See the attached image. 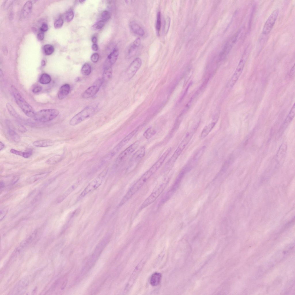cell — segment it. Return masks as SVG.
<instances>
[{"mask_svg": "<svg viewBox=\"0 0 295 295\" xmlns=\"http://www.w3.org/2000/svg\"><path fill=\"white\" fill-rule=\"evenodd\" d=\"M155 173L151 168L147 171L130 188L120 201L119 206L123 205L130 199Z\"/></svg>", "mask_w": 295, "mask_h": 295, "instance_id": "cell-1", "label": "cell"}, {"mask_svg": "<svg viewBox=\"0 0 295 295\" xmlns=\"http://www.w3.org/2000/svg\"><path fill=\"white\" fill-rule=\"evenodd\" d=\"M11 91L16 103L23 112L27 116L33 118L35 113L32 107L21 96L14 86H11Z\"/></svg>", "mask_w": 295, "mask_h": 295, "instance_id": "cell-2", "label": "cell"}, {"mask_svg": "<svg viewBox=\"0 0 295 295\" xmlns=\"http://www.w3.org/2000/svg\"><path fill=\"white\" fill-rule=\"evenodd\" d=\"M193 134L192 131L188 132L186 134L172 156L166 163L165 166L166 169H169L173 167L175 161L188 143Z\"/></svg>", "mask_w": 295, "mask_h": 295, "instance_id": "cell-3", "label": "cell"}, {"mask_svg": "<svg viewBox=\"0 0 295 295\" xmlns=\"http://www.w3.org/2000/svg\"><path fill=\"white\" fill-rule=\"evenodd\" d=\"M107 173V170H105L92 181L80 194L78 197L79 199L83 198L100 186L102 184Z\"/></svg>", "mask_w": 295, "mask_h": 295, "instance_id": "cell-4", "label": "cell"}, {"mask_svg": "<svg viewBox=\"0 0 295 295\" xmlns=\"http://www.w3.org/2000/svg\"><path fill=\"white\" fill-rule=\"evenodd\" d=\"M59 114V111L56 109H43L35 113L33 118L35 120L38 122H47L56 118Z\"/></svg>", "mask_w": 295, "mask_h": 295, "instance_id": "cell-5", "label": "cell"}, {"mask_svg": "<svg viewBox=\"0 0 295 295\" xmlns=\"http://www.w3.org/2000/svg\"><path fill=\"white\" fill-rule=\"evenodd\" d=\"M95 110L94 108L92 106L86 107L71 119L70 124L74 126L79 124L92 116L94 113Z\"/></svg>", "mask_w": 295, "mask_h": 295, "instance_id": "cell-6", "label": "cell"}, {"mask_svg": "<svg viewBox=\"0 0 295 295\" xmlns=\"http://www.w3.org/2000/svg\"><path fill=\"white\" fill-rule=\"evenodd\" d=\"M145 150L144 147L142 146L137 150L133 155L129 162L128 167V171H131L134 169L144 157Z\"/></svg>", "mask_w": 295, "mask_h": 295, "instance_id": "cell-7", "label": "cell"}, {"mask_svg": "<svg viewBox=\"0 0 295 295\" xmlns=\"http://www.w3.org/2000/svg\"><path fill=\"white\" fill-rule=\"evenodd\" d=\"M279 13L278 9L274 10L270 15L265 23L263 28L262 33L267 35L271 31L276 22Z\"/></svg>", "mask_w": 295, "mask_h": 295, "instance_id": "cell-8", "label": "cell"}, {"mask_svg": "<svg viewBox=\"0 0 295 295\" xmlns=\"http://www.w3.org/2000/svg\"><path fill=\"white\" fill-rule=\"evenodd\" d=\"M166 185V184L164 183L157 188L144 201L141 206L140 209H143L155 201L163 191Z\"/></svg>", "mask_w": 295, "mask_h": 295, "instance_id": "cell-9", "label": "cell"}, {"mask_svg": "<svg viewBox=\"0 0 295 295\" xmlns=\"http://www.w3.org/2000/svg\"><path fill=\"white\" fill-rule=\"evenodd\" d=\"M139 144V142L137 141L123 151L118 156L117 159V162L121 163L125 161L137 148Z\"/></svg>", "mask_w": 295, "mask_h": 295, "instance_id": "cell-10", "label": "cell"}, {"mask_svg": "<svg viewBox=\"0 0 295 295\" xmlns=\"http://www.w3.org/2000/svg\"><path fill=\"white\" fill-rule=\"evenodd\" d=\"M138 131V128L135 129L124 138L112 150L111 152V156H114L117 154L133 138Z\"/></svg>", "mask_w": 295, "mask_h": 295, "instance_id": "cell-11", "label": "cell"}, {"mask_svg": "<svg viewBox=\"0 0 295 295\" xmlns=\"http://www.w3.org/2000/svg\"><path fill=\"white\" fill-rule=\"evenodd\" d=\"M102 84L101 80H96L93 85L88 88L84 92L82 95V97L84 99H87L94 96L98 92Z\"/></svg>", "mask_w": 295, "mask_h": 295, "instance_id": "cell-12", "label": "cell"}, {"mask_svg": "<svg viewBox=\"0 0 295 295\" xmlns=\"http://www.w3.org/2000/svg\"><path fill=\"white\" fill-rule=\"evenodd\" d=\"M240 32V31H238L227 42L222 53L221 54L220 56L222 58L229 53L233 46L237 42Z\"/></svg>", "mask_w": 295, "mask_h": 295, "instance_id": "cell-13", "label": "cell"}, {"mask_svg": "<svg viewBox=\"0 0 295 295\" xmlns=\"http://www.w3.org/2000/svg\"><path fill=\"white\" fill-rule=\"evenodd\" d=\"M142 64L141 59L139 58L135 59L128 68L127 73L129 78L132 77L139 69Z\"/></svg>", "mask_w": 295, "mask_h": 295, "instance_id": "cell-14", "label": "cell"}, {"mask_svg": "<svg viewBox=\"0 0 295 295\" xmlns=\"http://www.w3.org/2000/svg\"><path fill=\"white\" fill-rule=\"evenodd\" d=\"M245 63V60L243 58L239 61L236 71L230 82L229 85L230 87L233 86L238 80L243 71Z\"/></svg>", "mask_w": 295, "mask_h": 295, "instance_id": "cell-15", "label": "cell"}, {"mask_svg": "<svg viewBox=\"0 0 295 295\" xmlns=\"http://www.w3.org/2000/svg\"><path fill=\"white\" fill-rule=\"evenodd\" d=\"M140 44L141 39L139 38H137L129 46L126 52L128 58H131L135 54Z\"/></svg>", "mask_w": 295, "mask_h": 295, "instance_id": "cell-16", "label": "cell"}, {"mask_svg": "<svg viewBox=\"0 0 295 295\" xmlns=\"http://www.w3.org/2000/svg\"><path fill=\"white\" fill-rule=\"evenodd\" d=\"M118 55V50L117 48H115L108 56L104 64V67H111L116 61Z\"/></svg>", "mask_w": 295, "mask_h": 295, "instance_id": "cell-17", "label": "cell"}, {"mask_svg": "<svg viewBox=\"0 0 295 295\" xmlns=\"http://www.w3.org/2000/svg\"><path fill=\"white\" fill-rule=\"evenodd\" d=\"M129 26L132 31L134 34L141 37L144 35L145 32L143 29L135 21L131 22L129 24Z\"/></svg>", "mask_w": 295, "mask_h": 295, "instance_id": "cell-18", "label": "cell"}, {"mask_svg": "<svg viewBox=\"0 0 295 295\" xmlns=\"http://www.w3.org/2000/svg\"><path fill=\"white\" fill-rule=\"evenodd\" d=\"M287 150V145L285 143H283L279 147L276 154V160L279 164L283 162L285 159Z\"/></svg>", "mask_w": 295, "mask_h": 295, "instance_id": "cell-19", "label": "cell"}, {"mask_svg": "<svg viewBox=\"0 0 295 295\" xmlns=\"http://www.w3.org/2000/svg\"><path fill=\"white\" fill-rule=\"evenodd\" d=\"M217 120L215 119L203 128L200 135V138L203 139L205 138L213 129L217 122Z\"/></svg>", "mask_w": 295, "mask_h": 295, "instance_id": "cell-20", "label": "cell"}, {"mask_svg": "<svg viewBox=\"0 0 295 295\" xmlns=\"http://www.w3.org/2000/svg\"><path fill=\"white\" fill-rule=\"evenodd\" d=\"M70 87L69 84H65L61 86L58 93V97L60 100L64 98L69 93Z\"/></svg>", "mask_w": 295, "mask_h": 295, "instance_id": "cell-21", "label": "cell"}, {"mask_svg": "<svg viewBox=\"0 0 295 295\" xmlns=\"http://www.w3.org/2000/svg\"><path fill=\"white\" fill-rule=\"evenodd\" d=\"M53 141L49 139L37 140L33 143L34 146L37 147H48L53 145Z\"/></svg>", "mask_w": 295, "mask_h": 295, "instance_id": "cell-22", "label": "cell"}, {"mask_svg": "<svg viewBox=\"0 0 295 295\" xmlns=\"http://www.w3.org/2000/svg\"><path fill=\"white\" fill-rule=\"evenodd\" d=\"M8 127L7 133L10 139L16 142H19L20 141V136L14 131L12 126Z\"/></svg>", "mask_w": 295, "mask_h": 295, "instance_id": "cell-23", "label": "cell"}, {"mask_svg": "<svg viewBox=\"0 0 295 295\" xmlns=\"http://www.w3.org/2000/svg\"><path fill=\"white\" fill-rule=\"evenodd\" d=\"M112 74V69L111 67H104L102 79L103 82L109 80L111 78Z\"/></svg>", "mask_w": 295, "mask_h": 295, "instance_id": "cell-24", "label": "cell"}, {"mask_svg": "<svg viewBox=\"0 0 295 295\" xmlns=\"http://www.w3.org/2000/svg\"><path fill=\"white\" fill-rule=\"evenodd\" d=\"M295 115V105L294 103L283 123V126L285 127L289 124L294 118Z\"/></svg>", "mask_w": 295, "mask_h": 295, "instance_id": "cell-25", "label": "cell"}, {"mask_svg": "<svg viewBox=\"0 0 295 295\" xmlns=\"http://www.w3.org/2000/svg\"><path fill=\"white\" fill-rule=\"evenodd\" d=\"M33 4L31 1H27L24 4L22 10L23 16L24 17L27 16L30 13L32 8Z\"/></svg>", "mask_w": 295, "mask_h": 295, "instance_id": "cell-26", "label": "cell"}, {"mask_svg": "<svg viewBox=\"0 0 295 295\" xmlns=\"http://www.w3.org/2000/svg\"><path fill=\"white\" fill-rule=\"evenodd\" d=\"M161 274L158 273H154L152 276L150 280L151 284L153 286H157L160 283L161 279Z\"/></svg>", "mask_w": 295, "mask_h": 295, "instance_id": "cell-27", "label": "cell"}, {"mask_svg": "<svg viewBox=\"0 0 295 295\" xmlns=\"http://www.w3.org/2000/svg\"><path fill=\"white\" fill-rule=\"evenodd\" d=\"M11 153L15 155L22 156L25 158L30 157L32 154L31 150L27 151L25 152H22L14 149H11L10 151Z\"/></svg>", "mask_w": 295, "mask_h": 295, "instance_id": "cell-28", "label": "cell"}, {"mask_svg": "<svg viewBox=\"0 0 295 295\" xmlns=\"http://www.w3.org/2000/svg\"><path fill=\"white\" fill-rule=\"evenodd\" d=\"M78 183L74 184L71 186L70 188L61 196L58 200V202H60L64 200L70 193L72 192L77 187Z\"/></svg>", "mask_w": 295, "mask_h": 295, "instance_id": "cell-29", "label": "cell"}, {"mask_svg": "<svg viewBox=\"0 0 295 295\" xmlns=\"http://www.w3.org/2000/svg\"><path fill=\"white\" fill-rule=\"evenodd\" d=\"M39 80V82L42 84H47L51 82V78L49 75L44 73L41 76Z\"/></svg>", "mask_w": 295, "mask_h": 295, "instance_id": "cell-30", "label": "cell"}, {"mask_svg": "<svg viewBox=\"0 0 295 295\" xmlns=\"http://www.w3.org/2000/svg\"><path fill=\"white\" fill-rule=\"evenodd\" d=\"M61 158L62 156L60 155H56L48 159L45 163L49 164H54L60 161Z\"/></svg>", "mask_w": 295, "mask_h": 295, "instance_id": "cell-31", "label": "cell"}, {"mask_svg": "<svg viewBox=\"0 0 295 295\" xmlns=\"http://www.w3.org/2000/svg\"><path fill=\"white\" fill-rule=\"evenodd\" d=\"M171 20L169 16H167L164 19L163 28V33L166 35L168 33L170 24Z\"/></svg>", "mask_w": 295, "mask_h": 295, "instance_id": "cell-32", "label": "cell"}, {"mask_svg": "<svg viewBox=\"0 0 295 295\" xmlns=\"http://www.w3.org/2000/svg\"><path fill=\"white\" fill-rule=\"evenodd\" d=\"M91 68L90 65L88 63H85L83 65L81 69V72L85 75H88L91 73Z\"/></svg>", "mask_w": 295, "mask_h": 295, "instance_id": "cell-33", "label": "cell"}, {"mask_svg": "<svg viewBox=\"0 0 295 295\" xmlns=\"http://www.w3.org/2000/svg\"><path fill=\"white\" fill-rule=\"evenodd\" d=\"M161 25V14L160 12H158L157 15L156 20V29L157 34L158 35L160 31Z\"/></svg>", "mask_w": 295, "mask_h": 295, "instance_id": "cell-34", "label": "cell"}, {"mask_svg": "<svg viewBox=\"0 0 295 295\" xmlns=\"http://www.w3.org/2000/svg\"><path fill=\"white\" fill-rule=\"evenodd\" d=\"M45 54L47 55H50L53 53L54 49V47L50 44H46L44 46L43 48Z\"/></svg>", "mask_w": 295, "mask_h": 295, "instance_id": "cell-35", "label": "cell"}, {"mask_svg": "<svg viewBox=\"0 0 295 295\" xmlns=\"http://www.w3.org/2000/svg\"><path fill=\"white\" fill-rule=\"evenodd\" d=\"M155 131L152 127L148 128L144 132L143 135L146 139H150L154 134Z\"/></svg>", "mask_w": 295, "mask_h": 295, "instance_id": "cell-36", "label": "cell"}, {"mask_svg": "<svg viewBox=\"0 0 295 295\" xmlns=\"http://www.w3.org/2000/svg\"><path fill=\"white\" fill-rule=\"evenodd\" d=\"M6 107L9 113L12 116L16 118H19L18 115L10 104L7 103Z\"/></svg>", "mask_w": 295, "mask_h": 295, "instance_id": "cell-37", "label": "cell"}, {"mask_svg": "<svg viewBox=\"0 0 295 295\" xmlns=\"http://www.w3.org/2000/svg\"><path fill=\"white\" fill-rule=\"evenodd\" d=\"M110 17V15L109 12L107 11H104L101 14V20L106 22L109 19Z\"/></svg>", "mask_w": 295, "mask_h": 295, "instance_id": "cell-38", "label": "cell"}, {"mask_svg": "<svg viewBox=\"0 0 295 295\" xmlns=\"http://www.w3.org/2000/svg\"><path fill=\"white\" fill-rule=\"evenodd\" d=\"M74 16V13L73 11L69 10L66 13L65 15V20L67 22L71 21Z\"/></svg>", "mask_w": 295, "mask_h": 295, "instance_id": "cell-39", "label": "cell"}, {"mask_svg": "<svg viewBox=\"0 0 295 295\" xmlns=\"http://www.w3.org/2000/svg\"><path fill=\"white\" fill-rule=\"evenodd\" d=\"M105 22V21L101 20L93 25V28L96 30L101 29L103 27Z\"/></svg>", "mask_w": 295, "mask_h": 295, "instance_id": "cell-40", "label": "cell"}, {"mask_svg": "<svg viewBox=\"0 0 295 295\" xmlns=\"http://www.w3.org/2000/svg\"><path fill=\"white\" fill-rule=\"evenodd\" d=\"M63 24V20L61 18L57 19L54 23V26L56 28H59L62 27Z\"/></svg>", "mask_w": 295, "mask_h": 295, "instance_id": "cell-41", "label": "cell"}, {"mask_svg": "<svg viewBox=\"0 0 295 295\" xmlns=\"http://www.w3.org/2000/svg\"><path fill=\"white\" fill-rule=\"evenodd\" d=\"M99 58V54L97 53H95L91 55V60L93 63H96L98 61Z\"/></svg>", "mask_w": 295, "mask_h": 295, "instance_id": "cell-42", "label": "cell"}, {"mask_svg": "<svg viewBox=\"0 0 295 295\" xmlns=\"http://www.w3.org/2000/svg\"><path fill=\"white\" fill-rule=\"evenodd\" d=\"M48 173H46L36 175L34 176L33 177L32 179H33L34 180H36L37 179H40V178L43 177L45 176L48 174Z\"/></svg>", "mask_w": 295, "mask_h": 295, "instance_id": "cell-43", "label": "cell"}, {"mask_svg": "<svg viewBox=\"0 0 295 295\" xmlns=\"http://www.w3.org/2000/svg\"><path fill=\"white\" fill-rule=\"evenodd\" d=\"M42 89V87L39 85L35 86L32 89V92L34 93H36L40 92Z\"/></svg>", "mask_w": 295, "mask_h": 295, "instance_id": "cell-44", "label": "cell"}, {"mask_svg": "<svg viewBox=\"0 0 295 295\" xmlns=\"http://www.w3.org/2000/svg\"><path fill=\"white\" fill-rule=\"evenodd\" d=\"M18 130L21 132L24 133L27 131L26 128L21 124H18Z\"/></svg>", "mask_w": 295, "mask_h": 295, "instance_id": "cell-45", "label": "cell"}, {"mask_svg": "<svg viewBox=\"0 0 295 295\" xmlns=\"http://www.w3.org/2000/svg\"><path fill=\"white\" fill-rule=\"evenodd\" d=\"M48 29V25L46 23H43L40 27L41 31L43 32L46 31H47Z\"/></svg>", "mask_w": 295, "mask_h": 295, "instance_id": "cell-46", "label": "cell"}, {"mask_svg": "<svg viewBox=\"0 0 295 295\" xmlns=\"http://www.w3.org/2000/svg\"><path fill=\"white\" fill-rule=\"evenodd\" d=\"M37 37L38 39L40 40H42L43 39L44 37V32L41 31L39 32L37 34Z\"/></svg>", "mask_w": 295, "mask_h": 295, "instance_id": "cell-47", "label": "cell"}, {"mask_svg": "<svg viewBox=\"0 0 295 295\" xmlns=\"http://www.w3.org/2000/svg\"><path fill=\"white\" fill-rule=\"evenodd\" d=\"M295 73V65L294 64L291 70L290 71V75L292 76Z\"/></svg>", "mask_w": 295, "mask_h": 295, "instance_id": "cell-48", "label": "cell"}, {"mask_svg": "<svg viewBox=\"0 0 295 295\" xmlns=\"http://www.w3.org/2000/svg\"><path fill=\"white\" fill-rule=\"evenodd\" d=\"M92 50L94 51H96L98 50V47L96 44H93L92 47Z\"/></svg>", "mask_w": 295, "mask_h": 295, "instance_id": "cell-49", "label": "cell"}, {"mask_svg": "<svg viewBox=\"0 0 295 295\" xmlns=\"http://www.w3.org/2000/svg\"><path fill=\"white\" fill-rule=\"evenodd\" d=\"M91 40L94 44H96L97 42V39L95 36H93Z\"/></svg>", "mask_w": 295, "mask_h": 295, "instance_id": "cell-50", "label": "cell"}, {"mask_svg": "<svg viewBox=\"0 0 295 295\" xmlns=\"http://www.w3.org/2000/svg\"><path fill=\"white\" fill-rule=\"evenodd\" d=\"M5 145L1 141L0 142V150L1 151L4 148Z\"/></svg>", "mask_w": 295, "mask_h": 295, "instance_id": "cell-51", "label": "cell"}, {"mask_svg": "<svg viewBox=\"0 0 295 295\" xmlns=\"http://www.w3.org/2000/svg\"><path fill=\"white\" fill-rule=\"evenodd\" d=\"M80 80V78L79 77L75 79V80H76V82H77V81H79L80 80Z\"/></svg>", "mask_w": 295, "mask_h": 295, "instance_id": "cell-52", "label": "cell"}, {"mask_svg": "<svg viewBox=\"0 0 295 295\" xmlns=\"http://www.w3.org/2000/svg\"><path fill=\"white\" fill-rule=\"evenodd\" d=\"M45 64V61H44V60L42 61V65H44V64Z\"/></svg>", "mask_w": 295, "mask_h": 295, "instance_id": "cell-53", "label": "cell"}, {"mask_svg": "<svg viewBox=\"0 0 295 295\" xmlns=\"http://www.w3.org/2000/svg\"><path fill=\"white\" fill-rule=\"evenodd\" d=\"M84 1H83V0H80V1H79L80 3H82V2H83Z\"/></svg>", "mask_w": 295, "mask_h": 295, "instance_id": "cell-54", "label": "cell"}]
</instances>
